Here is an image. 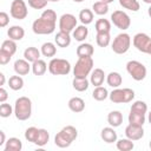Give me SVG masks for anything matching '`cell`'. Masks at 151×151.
Masks as SVG:
<instances>
[{
  "label": "cell",
  "mask_w": 151,
  "mask_h": 151,
  "mask_svg": "<svg viewBox=\"0 0 151 151\" xmlns=\"http://www.w3.org/2000/svg\"><path fill=\"white\" fill-rule=\"evenodd\" d=\"M93 11L88 9V8H84L80 11L79 13V20L83 25H90L93 21Z\"/></svg>",
  "instance_id": "cell-35"
},
{
  "label": "cell",
  "mask_w": 151,
  "mask_h": 151,
  "mask_svg": "<svg viewBox=\"0 0 151 151\" xmlns=\"http://www.w3.org/2000/svg\"><path fill=\"white\" fill-rule=\"evenodd\" d=\"M5 80H6V79H5V74L1 72V73H0V85H1V86H4Z\"/></svg>",
  "instance_id": "cell-50"
},
{
  "label": "cell",
  "mask_w": 151,
  "mask_h": 151,
  "mask_svg": "<svg viewBox=\"0 0 151 151\" xmlns=\"http://www.w3.org/2000/svg\"><path fill=\"white\" fill-rule=\"evenodd\" d=\"M50 140V133L46 129H39V132H38V136H37V139L34 142L35 145L42 147L45 146Z\"/></svg>",
  "instance_id": "cell-31"
},
{
  "label": "cell",
  "mask_w": 151,
  "mask_h": 151,
  "mask_svg": "<svg viewBox=\"0 0 151 151\" xmlns=\"http://www.w3.org/2000/svg\"><path fill=\"white\" fill-rule=\"evenodd\" d=\"M111 21L113 22V25L117 28H119L122 31L127 29L131 25V19H130L129 14L120 9H117L111 14Z\"/></svg>",
  "instance_id": "cell-9"
},
{
  "label": "cell",
  "mask_w": 151,
  "mask_h": 151,
  "mask_svg": "<svg viewBox=\"0 0 151 151\" xmlns=\"http://www.w3.org/2000/svg\"><path fill=\"white\" fill-rule=\"evenodd\" d=\"M146 53L151 55V42H150V45H149V47H147V51H146Z\"/></svg>",
  "instance_id": "cell-52"
},
{
  "label": "cell",
  "mask_w": 151,
  "mask_h": 151,
  "mask_svg": "<svg viewBox=\"0 0 151 151\" xmlns=\"http://www.w3.org/2000/svg\"><path fill=\"white\" fill-rule=\"evenodd\" d=\"M130 46H131V37L125 32L117 34L111 44V48L116 54L126 53L129 51Z\"/></svg>",
  "instance_id": "cell-4"
},
{
  "label": "cell",
  "mask_w": 151,
  "mask_h": 151,
  "mask_svg": "<svg viewBox=\"0 0 151 151\" xmlns=\"http://www.w3.org/2000/svg\"><path fill=\"white\" fill-rule=\"evenodd\" d=\"M145 4H149V5H151V0H143Z\"/></svg>",
  "instance_id": "cell-55"
},
{
  "label": "cell",
  "mask_w": 151,
  "mask_h": 151,
  "mask_svg": "<svg viewBox=\"0 0 151 151\" xmlns=\"http://www.w3.org/2000/svg\"><path fill=\"white\" fill-rule=\"evenodd\" d=\"M77 27V18L71 13H65L59 18V31L71 33Z\"/></svg>",
  "instance_id": "cell-10"
},
{
  "label": "cell",
  "mask_w": 151,
  "mask_h": 151,
  "mask_svg": "<svg viewBox=\"0 0 151 151\" xmlns=\"http://www.w3.org/2000/svg\"><path fill=\"white\" fill-rule=\"evenodd\" d=\"M8 86L11 90L13 91H19L24 87V79L21 78V76L17 74V76H12L8 79Z\"/></svg>",
  "instance_id": "cell-29"
},
{
  "label": "cell",
  "mask_w": 151,
  "mask_h": 151,
  "mask_svg": "<svg viewBox=\"0 0 151 151\" xmlns=\"http://www.w3.org/2000/svg\"><path fill=\"white\" fill-rule=\"evenodd\" d=\"M109 98L112 103L114 104H125V103H130L132 101V99L134 98V91L125 87V88H114L110 94Z\"/></svg>",
  "instance_id": "cell-5"
},
{
  "label": "cell",
  "mask_w": 151,
  "mask_h": 151,
  "mask_svg": "<svg viewBox=\"0 0 151 151\" xmlns=\"http://www.w3.org/2000/svg\"><path fill=\"white\" fill-rule=\"evenodd\" d=\"M48 0H28V6L34 9H42L47 6Z\"/></svg>",
  "instance_id": "cell-44"
},
{
  "label": "cell",
  "mask_w": 151,
  "mask_h": 151,
  "mask_svg": "<svg viewBox=\"0 0 151 151\" xmlns=\"http://www.w3.org/2000/svg\"><path fill=\"white\" fill-rule=\"evenodd\" d=\"M147 122H149V123L151 124V111H150V112L147 113Z\"/></svg>",
  "instance_id": "cell-51"
},
{
  "label": "cell",
  "mask_w": 151,
  "mask_h": 151,
  "mask_svg": "<svg viewBox=\"0 0 151 151\" xmlns=\"http://www.w3.org/2000/svg\"><path fill=\"white\" fill-rule=\"evenodd\" d=\"M48 71L53 76H67L71 72V64L66 59L52 58L48 63Z\"/></svg>",
  "instance_id": "cell-3"
},
{
  "label": "cell",
  "mask_w": 151,
  "mask_h": 151,
  "mask_svg": "<svg viewBox=\"0 0 151 151\" xmlns=\"http://www.w3.org/2000/svg\"><path fill=\"white\" fill-rule=\"evenodd\" d=\"M73 1H74V2H83L84 0H73Z\"/></svg>",
  "instance_id": "cell-57"
},
{
  "label": "cell",
  "mask_w": 151,
  "mask_h": 151,
  "mask_svg": "<svg viewBox=\"0 0 151 151\" xmlns=\"http://www.w3.org/2000/svg\"><path fill=\"white\" fill-rule=\"evenodd\" d=\"M6 144V137H5V132L0 131V147L4 146Z\"/></svg>",
  "instance_id": "cell-49"
},
{
  "label": "cell",
  "mask_w": 151,
  "mask_h": 151,
  "mask_svg": "<svg viewBox=\"0 0 151 151\" xmlns=\"http://www.w3.org/2000/svg\"><path fill=\"white\" fill-rule=\"evenodd\" d=\"M72 143H73V140H71V138L67 137L61 130H60V131L55 134V137H54V144H55L58 147H61V149L68 147Z\"/></svg>",
  "instance_id": "cell-19"
},
{
  "label": "cell",
  "mask_w": 151,
  "mask_h": 151,
  "mask_svg": "<svg viewBox=\"0 0 151 151\" xmlns=\"http://www.w3.org/2000/svg\"><path fill=\"white\" fill-rule=\"evenodd\" d=\"M93 59L92 57L87 58H79L73 66V76L76 78H86L88 74H91L93 70Z\"/></svg>",
  "instance_id": "cell-2"
},
{
  "label": "cell",
  "mask_w": 151,
  "mask_h": 151,
  "mask_svg": "<svg viewBox=\"0 0 151 151\" xmlns=\"http://www.w3.org/2000/svg\"><path fill=\"white\" fill-rule=\"evenodd\" d=\"M61 131H63L67 137H70L71 140H73V142H74V140L77 139V137H78V131H77V129H76L74 126H72V125H67V126L63 127Z\"/></svg>",
  "instance_id": "cell-43"
},
{
  "label": "cell",
  "mask_w": 151,
  "mask_h": 151,
  "mask_svg": "<svg viewBox=\"0 0 151 151\" xmlns=\"http://www.w3.org/2000/svg\"><path fill=\"white\" fill-rule=\"evenodd\" d=\"M132 42H133V46L142 53H146L147 51V47L151 42V38L146 34V33H137L133 39H132Z\"/></svg>",
  "instance_id": "cell-11"
},
{
  "label": "cell",
  "mask_w": 151,
  "mask_h": 151,
  "mask_svg": "<svg viewBox=\"0 0 151 151\" xmlns=\"http://www.w3.org/2000/svg\"><path fill=\"white\" fill-rule=\"evenodd\" d=\"M11 59H12V54L11 53H8V52H6L4 50H0V64L1 65L8 64L11 61Z\"/></svg>",
  "instance_id": "cell-46"
},
{
  "label": "cell",
  "mask_w": 151,
  "mask_h": 151,
  "mask_svg": "<svg viewBox=\"0 0 151 151\" xmlns=\"http://www.w3.org/2000/svg\"><path fill=\"white\" fill-rule=\"evenodd\" d=\"M116 146L119 151H131L133 147H134V144H133V140H131L130 138H122V139H118L116 142Z\"/></svg>",
  "instance_id": "cell-32"
},
{
  "label": "cell",
  "mask_w": 151,
  "mask_h": 151,
  "mask_svg": "<svg viewBox=\"0 0 151 151\" xmlns=\"http://www.w3.org/2000/svg\"><path fill=\"white\" fill-rule=\"evenodd\" d=\"M7 98H8V93H7V91L1 86V87H0V103H5V101L7 100Z\"/></svg>",
  "instance_id": "cell-48"
},
{
  "label": "cell",
  "mask_w": 151,
  "mask_h": 151,
  "mask_svg": "<svg viewBox=\"0 0 151 151\" xmlns=\"http://www.w3.org/2000/svg\"><path fill=\"white\" fill-rule=\"evenodd\" d=\"M21 149H22V143L17 137L8 138L6 140V144H5V147H4L5 151H21Z\"/></svg>",
  "instance_id": "cell-23"
},
{
  "label": "cell",
  "mask_w": 151,
  "mask_h": 151,
  "mask_svg": "<svg viewBox=\"0 0 151 151\" xmlns=\"http://www.w3.org/2000/svg\"><path fill=\"white\" fill-rule=\"evenodd\" d=\"M68 109L74 113L83 112L85 110V101L80 97H73L68 100Z\"/></svg>",
  "instance_id": "cell-17"
},
{
  "label": "cell",
  "mask_w": 151,
  "mask_h": 151,
  "mask_svg": "<svg viewBox=\"0 0 151 151\" xmlns=\"http://www.w3.org/2000/svg\"><path fill=\"white\" fill-rule=\"evenodd\" d=\"M41 54L44 57H47V58H52L57 53V47H55V44L51 42V41H47V42H44L42 46H41V50H40Z\"/></svg>",
  "instance_id": "cell-28"
},
{
  "label": "cell",
  "mask_w": 151,
  "mask_h": 151,
  "mask_svg": "<svg viewBox=\"0 0 151 151\" xmlns=\"http://www.w3.org/2000/svg\"><path fill=\"white\" fill-rule=\"evenodd\" d=\"M149 146H150V149H151V140H150V143H149Z\"/></svg>",
  "instance_id": "cell-58"
},
{
  "label": "cell",
  "mask_w": 151,
  "mask_h": 151,
  "mask_svg": "<svg viewBox=\"0 0 151 151\" xmlns=\"http://www.w3.org/2000/svg\"><path fill=\"white\" fill-rule=\"evenodd\" d=\"M88 85H90V81L87 80V78H73L72 80V86L76 91L78 92H84L88 88Z\"/></svg>",
  "instance_id": "cell-27"
},
{
  "label": "cell",
  "mask_w": 151,
  "mask_h": 151,
  "mask_svg": "<svg viewBox=\"0 0 151 151\" xmlns=\"http://www.w3.org/2000/svg\"><path fill=\"white\" fill-rule=\"evenodd\" d=\"M129 124H133V125H139V126H143L146 118H145V114H142V113H137V112H132L130 111L129 113Z\"/></svg>",
  "instance_id": "cell-30"
},
{
  "label": "cell",
  "mask_w": 151,
  "mask_h": 151,
  "mask_svg": "<svg viewBox=\"0 0 151 151\" xmlns=\"http://www.w3.org/2000/svg\"><path fill=\"white\" fill-rule=\"evenodd\" d=\"M40 17H42V18H45V19H47V20H50V21L57 22V13H55L53 9H45V11L41 13V15H40Z\"/></svg>",
  "instance_id": "cell-45"
},
{
  "label": "cell",
  "mask_w": 151,
  "mask_h": 151,
  "mask_svg": "<svg viewBox=\"0 0 151 151\" xmlns=\"http://www.w3.org/2000/svg\"><path fill=\"white\" fill-rule=\"evenodd\" d=\"M7 35L9 39L14 40V41H20L24 37H25V29L21 27V26H18V25H14V26H11L7 31Z\"/></svg>",
  "instance_id": "cell-15"
},
{
  "label": "cell",
  "mask_w": 151,
  "mask_h": 151,
  "mask_svg": "<svg viewBox=\"0 0 151 151\" xmlns=\"http://www.w3.org/2000/svg\"><path fill=\"white\" fill-rule=\"evenodd\" d=\"M92 11L97 15H105L109 12V4L103 2V1H97L93 4Z\"/></svg>",
  "instance_id": "cell-37"
},
{
  "label": "cell",
  "mask_w": 151,
  "mask_h": 151,
  "mask_svg": "<svg viewBox=\"0 0 151 151\" xmlns=\"http://www.w3.org/2000/svg\"><path fill=\"white\" fill-rule=\"evenodd\" d=\"M106 79V76L104 73V71L101 68H94L91 72V77H90V83L96 87V86H101L104 80Z\"/></svg>",
  "instance_id": "cell-14"
},
{
  "label": "cell",
  "mask_w": 151,
  "mask_h": 151,
  "mask_svg": "<svg viewBox=\"0 0 151 151\" xmlns=\"http://www.w3.org/2000/svg\"><path fill=\"white\" fill-rule=\"evenodd\" d=\"M12 113H14V107H12L9 104H7L6 101L5 103H1L0 105V117L2 118H7L9 117Z\"/></svg>",
  "instance_id": "cell-42"
},
{
  "label": "cell",
  "mask_w": 151,
  "mask_h": 151,
  "mask_svg": "<svg viewBox=\"0 0 151 151\" xmlns=\"http://www.w3.org/2000/svg\"><path fill=\"white\" fill-rule=\"evenodd\" d=\"M14 116L18 120H27L32 116V101L28 97H19L14 103Z\"/></svg>",
  "instance_id": "cell-1"
},
{
  "label": "cell",
  "mask_w": 151,
  "mask_h": 151,
  "mask_svg": "<svg viewBox=\"0 0 151 151\" xmlns=\"http://www.w3.org/2000/svg\"><path fill=\"white\" fill-rule=\"evenodd\" d=\"M48 1H51V2H58V1H60V0H48Z\"/></svg>",
  "instance_id": "cell-56"
},
{
  "label": "cell",
  "mask_w": 151,
  "mask_h": 151,
  "mask_svg": "<svg viewBox=\"0 0 151 151\" xmlns=\"http://www.w3.org/2000/svg\"><path fill=\"white\" fill-rule=\"evenodd\" d=\"M94 53V48L91 44L88 42H81L78 47H77V55L78 58H87V57H92Z\"/></svg>",
  "instance_id": "cell-16"
},
{
  "label": "cell",
  "mask_w": 151,
  "mask_h": 151,
  "mask_svg": "<svg viewBox=\"0 0 151 151\" xmlns=\"http://www.w3.org/2000/svg\"><path fill=\"white\" fill-rule=\"evenodd\" d=\"M94 28L97 33H104V32H110L111 31V22L107 19H98L94 24Z\"/></svg>",
  "instance_id": "cell-34"
},
{
  "label": "cell",
  "mask_w": 151,
  "mask_h": 151,
  "mask_svg": "<svg viewBox=\"0 0 151 151\" xmlns=\"http://www.w3.org/2000/svg\"><path fill=\"white\" fill-rule=\"evenodd\" d=\"M99 1H103V2H106V4H111V2H113L114 0H99Z\"/></svg>",
  "instance_id": "cell-53"
},
{
  "label": "cell",
  "mask_w": 151,
  "mask_h": 151,
  "mask_svg": "<svg viewBox=\"0 0 151 151\" xmlns=\"http://www.w3.org/2000/svg\"><path fill=\"white\" fill-rule=\"evenodd\" d=\"M0 50H4V51H6V52H8V53H11L13 55L17 52V42L14 40H12V39L8 38V39H6V40L2 41Z\"/></svg>",
  "instance_id": "cell-39"
},
{
  "label": "cell",
  "mask_w": 151,
  "mask_h": 151,
  "mask_svg": "<svg viewBox=\"0 0 151 151\" xmlns=\"http://www.w3.org/2000/svg\"><path fill=\"white\" fill-rule=\"evenodd\" d=\"M8 22H9V15L4 11L0 12V27L1 28L6 27L8 25Z\"/></svg>",
  "instance_id": "cell-47"
},
{
  "label": "cell",
  "mask_w": 151,
  "mask_h": 151,
  "mask_svg": "<svg viewBox=\"0 0 151 151\" xmlns=\"http://www.w3.org/2000/svg\"><path fill=\"white\" fill-rule=\"evenodd\" d=\"M107 123L110 124V126L112 127H118L122 125L123 123V114L120 111H111L107 114Z\"/></svg>",
  "instance_id": "cell-21"
},
{
  "label": "cell",
  "mask_w": 151,
  "mask_h": 151,
  "mask_svg": "<svg viewBox=\"0 0 151 151\" xmlns=\"http://www.w3.org/2000/svg\"><path fill=\"white\" fill-rule=\"evenodd\" d=\"M88 35V28L86 27V25H80V26H77L73 32H72V37L77 40V41H85V39L87 38Z\"/></svg>",
  "instance_id": "cell-24"
},
{
  "label": "cell",
  "mask_w": 151,
  "mask_h": 151,
  "mask_svg": "<svg viewBox=\"0 0 151 151\" xmlns=\"http://www.w3.org/2000/svg\"><path fill=\"white\" fill-rule=\"evenodd\" d=\"M125 136L133 142L139 140L144 137V129H143V126H139V125L129 124L125 127Z\"/></svg>",
  "instance_id": "cell-12"
},
{
  "label": "cell",
  "mask_w": 151,
  "mask_h": 151,
  "mask_svg": "<svg viewBox=\"0 0 151 151\" xmlns=\"http://www.w3.org/2000/svg\"><path fill=\"white\" fill-rule=\"evenodd\" d=\"M96 41L97 45L100 47H106L111 42V35L110 32H104V33H97L96 35Z\"/></svg>",
  "instance_id": "cell-36"
},
{
  "label": "cell",
  "mask_w": 151,
  "mask_h": 151,
  "mask_svg": "<svg viewBox=\"0 0 151 151\" xmlns=\"http://www.w3.org/2000/svg\"><path fill=\"white\" fill-rule=\"evenodd\" d=\"M9 14L13 19L24 20L28 14L26 2L24 0H13L9 7Z\"/></svg>",
  "instance_id": "cell-8"
},
{
  "label": "cell",
  "mask_w": 151,
  "mask_h": 151,
  "mask_svg": "<svg viewBox=\"0 0 151 151\" xmlns=\"http://www.w3.org/2000/svg\"><path fill=\"white\" fill-rule=\"evenodd\" d=\"M109 94H110L109 91H107L106 87H104V86H96L94 90H93V92H92L93 99H96V100H98V101L105 100L106 98H109Z\"/></svg>",
  "instance_id": "cell-33"
},
{
  "label": "cell",
  "mask_w": 151,
  "mask_h": 151,
  "mask_svg": "<svg viewBox=\"0 0 151 151\" xmlns=\"http://www.w3.org/2000/svg\"><path fill=\"white\" fill-rule=\"evenodd\" d=\"M47 71V64L42 59H38L37 61L32 63V72L34 76H42Z\"/></svg>",
  "instance_id": "cell-26"
},
{
  "label": "cell",
  "mask_w": 151,
  "mask_h": 151,
  "mask_svg": "<svg viewBox=\"0 0 151 151\" xmlns=\"http://www.w3.org/2000/svg\"><path fill=\"white\" fill-rule=\"evenodd\" d=\"M130 111L145 114V113L147 112V105H146V103L143 101V100H136V101L131 105V110H130Z\"/></svg>",
  "instance_id": "cell-40"
},
{
  "label": "cell",
  "mask_w": 151,
  "mask_h": 151,
  "mask_svg": "<svg viewBox=\"0 0 151 151\" xmlns=\"http://www.w3.org/2000/svg\"><path fill=\"white\" fill-rule=\"evenodd\" d=\"M100 137L105 143H109V144L117 142V132L114 131V129L112 126L104 127L100 132Z\"/></svg>",
  "instance_id": "cell-18"
},
{
  "label": "cell",
  "mask_w": 151,
  "mask_h": 151,
  "mask_svg": "<svg viewBox=\"0 0 151 151\" xmlns=\"http://www.w3.org/2000/svg\"><path fill=\"white\" fill-rule=\"evenodd\" d=\"M40 54H41V52L34 46H29L24 51V58L26 60H28L29 63H34L38 59H40Z\"/></svg>",
  "instance_id": "cell-25"
},
{
  "label": "cell",
  "mask_w": 151,
  "mask_h": 151,
  "mask_svg": "<svg viewBox=\"0 0 151 151\" xmlns=\"http://www.w3.org/2000/svg\"><path fill=\"white\" fill-rule=\"evenodd\" d=\"M13 68H14V72L17 74H19V76H26L32 70V65H29V61L26 60L25 58L24 59H17L14 61Z\"/></svg>",
  "instance_id": "cell-13"
},
{
  "label": "cell",
  "mask_w": 151,
  "mask_h": 151,
  "mask_svg": "<svg viewBox=\"0 0 151 151\" xmlns=\"http://www.w3.org/2000/svg\"><path fill=\"white\" fill-rule=\"evenodd\" d=\"M55 29V22L50 21L42 17L35 19L32 24V31L35 34L39 35H45V34H51Z\"/></svg>",
  "instance_id": "cell-6"
},
{
  "label": "cell",
  "mask_w": 151,
  "mask_h": 151,
  "mask_svg": "<svg viewBox=\"0 0 151 151\" xmlns=\"http://www.w3.org/2000/svg\"><path fill=\"white\" fill-rule=\"evenodd\" d=\"M54 41H55V45L59 47H63V48L67 47L71 44V35H70V33L59 31L54 37Z\"/></svg>",
  "instance_id": "cell-20"
},
{
  "label": "cell",
  "mask_w": 151,
  "mask_h": 151,
  "mask_svg": "<svg viewBox=\"0 0 151 151\" xmlns=\"http://www.w3.org/2000/svg\"><path fill=\"white\" fill-rule=\"evenodd\" d=\"M119 5L123 8L132 11V12H137L139 9V7H140L138 0H119Z\"/></svg>",
  "instance_id": "cell-38"
},
{
  "label": "cell",
  "mask_w": 151,
  "mask_h": 151,
  "mask_svg": "<svg viewBox=\"0 0 151 151\" xmlns=\"http://www.w3.org/2000/svg\"><path fill=\"white\" fill-rule=\"evenodd\" d=\"M147 14H149V17L151 18V5H150V7L147 8Z\"/></svg>",
  "instance_id": "cell-54"
},
{
  "label": "cell",
  "mask_w": 151,
  "mask_h": 151,
  "mask_svg": "<svg viewBox=\"0 0 151 151\" xmlns=\"http://www.w3.org/2000/svg\"><path fill=\"white\" fill-rule=\"evenodd\" d=\"M106 83H107L109 86H111V87H113V88H117V87H119V86L122 85L123 78H122L120 73L113 71V72H110V73L106 76Z\"/></svg>",
  "instance_id": "cell-22"
},
{
  "label": "cell",
  "mask_w": 151,
  "mask_h": 151,
  "mask_svg": "<svg viewBox=\"0 0 151 151\" xmlns=\"http://www.w3.org/2000/svg\"><path fill=\"white\" fill-rule=\"evenodd\" d=\"M126 71L127 73L132 77V79H134L136 81H142L145 79L146 77V67L144 66V64H142L138 60H130L126 64Z\"/></svg>",
  "instance_id": "cell-7"
},
{
  "label": "cell",
  "mask_w": 151,
  "mask_h": 151,
  "mask_svg": "<svg viewBox=\"0 0 151 151\" xmlns=\"http://www.w3.org/2000/svg\"><path fill=\"white\" fill-rule=\"evenodd\" d=\"M38 132H39V129L35 127V126H31V127L26 129V131H25V138H26V140L29 142V143H34L35 139H37Z\"/></svg>",
  "instance_id": "cell-41"
}]
</instances>
